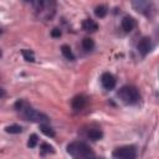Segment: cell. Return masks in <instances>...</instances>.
Wrapping results in <instances>:
<instances>
[{"mask_svg":"<svg viewBox=\"0 0 159 159\" xmlns=\"http://www.w3.org/2000/svg\"><path fill=\"white\" fill-rule=\"evenodd\" d=\"M61 52H62V55L67 60H70V61H73L75 60V55L72 53V50H71V47L68 45H62L61 46Z\"/></svg>","mask_w":159,"mask_h":159,"instance_id":"obj_12","label":"cell"},{"mask_svg":"<svg viewBox=\"0 0 159 159\" xmlns=\"http://www.w3.org/2000/svg\"><path fill=\"white\" fill-rule=\"evenodd\" d=\"M20 111L22 112L24 118L27 119V120L36 122V123H45V122H48V117H47L45 113L39 112V111H36V109L32 108V107H22Z\"/></svg>","mask_w":159,"mask_h":159,"instance_id":"obj_3","label":"cell"},{"mask_svg":"<svg viewBox=\"0 0 159 159\" xmlns=\"http://www.w3.org/2000/svg\"><path fill=\"white\" fill-rule=\"evenodd\" d=\"M0 35H1V30H0Z\"/></svg>","mask_w":159,"mask_h":159,"instance_id":"obj_25","label":"cell"},{"mask_svg":"<svg viewBox=\"0 0 159 159\" xmlns=\"http://www.w3.org/2000/svg\"><path fill=\"white\" fill-rule=\"evenodd\" d=\"M67 153L73 158H92L94 153L83 142H72L67 145Z\"/></svg>","mask_w":159,"mask_h":159,"instance_id":"obj_1","label":"cell"},{"mask_svg":"<svg viewBox=\"0 0 159 159\" xmlns=\"http://www.w3.org/2000/svg\"><path fill=\"white\" fill-rule=\"evenodd\" d=\"M5 130L7 133H10V134H19V133L22 132V128L20 125H17V124H11V125H7L5 128Z\"/></svg>","mask_w":159,"mask_h":159,"instance_id":"obj_17","label":"cell"},{"mask_svg":"<svg viewBox=\"0 0 159 159\" xmlns=\"http://www.w3.org/2000/svg\"><path fill=\"white\" fill-rule=\"evenodd\" d=\"M86 104H87V97L83 96V94H77V96H75V97L72 98V102H71L72 108L76 109V111L83 109V108L86 107Z\"/></svg>","mask_w":159,"mask_h":159,"instance_id":"obj_9","label":"cell"},{"mask_svg":"<svg viewBox=\"0 0 159 159\" xmlns=\"http://www.w3.org/2000/svg\"><path fill=\"white\" fill-rule=\"evenodd\" d=\"M137 48H138V52H139L142 56L148 55V53L150 52V50H152V41H150V39H149V37H143V39L139 41Z\"/></svg>","mask_w":159,"mask_h":159,"instance_id":"obj_8","label":"cell"},{"mask_svg":"<svg viewBox=\"0 0 159 159\" xmlns=\"http://www.w3.org/2000/svg\"><path fill=\"white\" fill-rule=\"evenodd\" d=\"M0 56H1V51H0Z\"/></svg>","mask_w":159,"mask_h":159,"instance_id":"obj_24","label":"cell"},{"mask_svg":"<svg viewBox=\"0 0 159 159\" xmlns=\"http://www.w3.org/2000/svg\"><path fill=\"white\" fill-rule=\"evenodd\" d=\"M113 158L117 159H134L137 157V149L133 145H124L116 148L112 153Z\"/></svg>","mask_w":159,"mask_h":159,"instance_id":"obj_4","label":"cell"},{"mask_svg":"<svg viewBox=\"0 0 159 159\" xmlns=\"http://www.w3.org/2000/svg\"><path fill=\"white\" fill-rule=\"evenodd\" d=\"M40 129H41V132L45 134V135H47V137H55V130L51 128V127H48V125H46V124H43V123H41L40 124Z\"/></svg>","mask_w":159,"mask_h":159,"instance_id":"obj_16","label":"cell"},{"mask_svg":"<svg viewBox=\"0 0 159 159\" xmlns=\"http://www.w3.org/2000/svg\"><path fill=\"white\" fill-rule=\"evenodd\" d=\"M82 47L86 50V51H91L93 47H94V42L91 37H84L82 40Z\"/></svg>","mask_w":159,"mask_h":159,"instance_id":"obj_15","label":"cell"},{"mask_svg":"<svg viewBox=\"0 0 159 159\" xmlns=\"http://www.w3.org/2000/svg\"><path fill=\"white\" fill-rule=\"evenodd\" d=\"M4 96H5V91H4V88H0V99H1Z\"/></svg>","mask_w":159,"mask_h":159,"instance_id":"obj_22","label":"cell"},{"mask_svg":"<svg viewBox=\"0 0 159 159\" xmlns=\"http://www.w3.org/2000/svg\"><path fill=\"white\" fill-rule=\"evenodd\" d=\"M32 4H34V7L36 11H39V12L46 11L47 16H48L50 11L52 14L55 12V5H56L55 0H32Z\"/></svg>","mask_w":159,"mask_h":159,"instance_id":"obj_5","label":"cell"},{"mask_svg":"<svg viewBox=\"0 0 159 159\" xmlns=\"http://www.w3.org/2000/svg\"><path fill=\"white\" fill-rule=\"evenodd\" d=\"M107 12H108V9H107V6H104V5H99V6H97V7L94 9V15H96L97 17H104V16L107 15Z\"/></svg>","mask_w":159,"mask_h":159,"instance_id":"obj_14","label":"cell"},{"mask_svg":"<svg viewBox=\"0 0 159 159\" xmlns=\"http://www.w3.org/2000/svg\"><path fill=\"white\" fill-rule=\"evenodd\" d=\"M26 2H32V0H25Z\"/></svg>","mask_w":159,"mask_h":159,"instance_id":"obj_23","label":"cell"},{"mask_svg":"<svg viewBox=\"0 0 159 159\" xmlns=\"http://www.w3.org/2000/svg\"><path fill=\"white\" fill-rule=\"evenodd\" d=\"M101 83H102L103 88L109 91V89H113L116 87V78H114V76L112 73L104 72L102 75V77H101Z\"/></svg>","mask_w":159,"mask_h":159,"instance_id":"obj_7","label":"cell"},{"mask_svg":"<svg viewBox=\"0 0 159 159\" xmlns=\"http://www.w3.org/2000/svg\"><path fill=\"white\" fill-rule=\"evenodd\" d=\"M87 135H88V138L92 139V140H98V139H101V138L103 137V133H102L101 129H91Z\"/></svg>","mask_w":159,"mask_h":159,"instance_id":"obj_13","label":"cell"},{"mask_svg":"<svg viewBox=\"0 0 159 159\" xmlns=\"http://www.w3.org/2000/svg\"><path fill=\"white\" fill-rule=\"evenodd\" d=\"M51 36L52 37H60L61 36V30L60 29H53L51 31Z\"/></svg>","mask_w":159,"mask_h":159,"instance_id":"obj_21","label":"cell"},{"mask_svg":"<svg viewBox=\"0 0 159 159\" xmlns=\"http://www.w3.org/2000/svg\"><path fill=\"white\" fill-rule=\"evenodd\" d=\"M37 142H39V137L36 134H31L30 138H29V142H27V147L29 148H35Z\"/></svg>","mask_w":159,"mask_h":159,"instance_id":"obj_19","label":"cell"},{"mask_svg":"<svg viewBox=\"0 0 159 159\" xmlns=\"http://www.w3.org/2000/svg\"><path fill=\"white\" fill-rule=\"evenodd\" d=\"M122 29L125 31V32H130L133 29H134V26H135V21H134V19L133 17H130V16H124L123 19H122Z\"/></svg>","mask_w":159,"mask_h":159,"instance_id":"obj_10","label":"cell"},{"mask_svg":"<svg viewBox=\"0 0 159 159\" xmlns=\"http://www.w3.org/2000/svg\"><path fill=\"white\" fill-rule=\"evenodd\" d=\"M118 97L125 104H135L140 99L139 91L134 86H123L118 91Z\"/></svg>","mask_w":159,"mask_h":159,"instance_id":"obj_2","label":"cell"},{"mask_svg":"<svg viewBox=\"0 0 159 159\" xmlns=\"http://www.w3.org/2000/svg\"><path fill=\"white\" fill-rule=\"evenodd\" d=\"M132 5L133 7L143 14V15H149L153 10V4H152V0H132Z\"/></svg>","mask_w":159,"mask_h":159,"instance_id":"obj_6","label":"cell"},{"mask_svg":"<svg viewBox=\"0 0 159 159\" xmlns=\"http://www.w3.org/2000/svg\"><path fill=\"white\" fill-rule=\"evenodd\" d=\"M82 27H83L84 31H88V32H94V31L98 30V25H97L93 20H91V19L84 20V21L82 22Z\"/></svg>","mask_w":159,"mask_h":159,"instance_id":"obj_11","label":"cell"},{"mask_svg":"<svg viewBox=\"0 0 159 159\" xmlns=\"http://www.w3.org/2000/svg\"><path fill=\"white\" fill-rule=\"evenodd\" d=\"M40 149H41V153H42V154H46V153H53V147L50 145L48 143H42L41 147H40Z\"/></svg>","mask_w":159,"mask_h":159,"instance_id":"obj_20","label":"cell"},{"mask_svg":"<svg viewBox=\"0 0 159 159\" xmlns=\"http://www.w3.org/2000/svg\"><path fill=\"white\" fill-rule=\"evenodd\" d=\"M21 53H22L24 58H25L27 62H34V61H35V55H34V52H32L31 50H22Z\"/></svg>","mask_w":159,"mask_h":159,"instance_id":"obj_18","label":"cell"}]
</instances>
